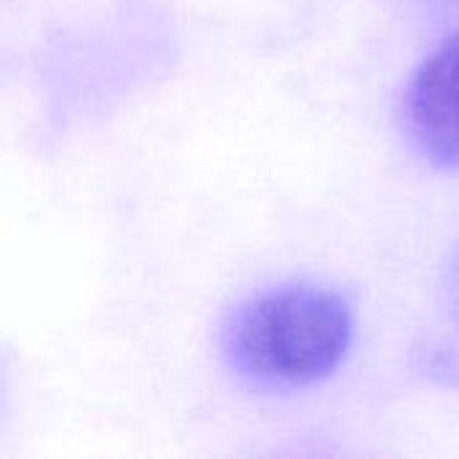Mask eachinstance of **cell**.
<instances>
[{
  "mask_svg": "<svg viewBox=\"0 0 459 459\" xmlns=\"http://www.w3.org/2000/svg\"><path fill=\"white\" fill-rule=\"evenodd\" d=\"M350 301L317 282H282L247 296L223 323L226 363L264 390H304L331 379L350 355Z\"/></svg>",
  "mask_w": 459,
  "mask_h": 459,
  "instance_id": "6da1fadb",
  "label": "cell"
},
{
  "mask_svg": "<svg viewBox=\"0 0 459 459\" xmlns=\"http://www.w3.org/2000/svg\"><path fill=\"white\" fill-rule=\"evenodd\" d=\"M401 118L420 156L438 169L459 172V30L411 73Z\"/></svg>",
  "mask_w": 459,
  "mask_h": 459,
  "instance_id": "7a4b0ae2",
  "label": "cell"
}]
</instances>
